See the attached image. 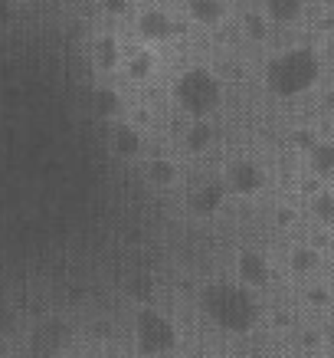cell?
Listing matches in <instances>:
<instances>
[{"instance_id": "obj_5", "label": "cell", "mask_w": 334, "mask_h": 358, "mask_svg": "<svg viewBox=\"0 0 334 358\" xmlns=\"http://www.w3.org/2000/svg\"><path fill=\"white\" fill-rule=\"evenodd\" d=\"M69 345H73V329L63 319H46L30 332L33 355H63Z\"/></svg>"}, {"instance_id": "obj_19", "label": "cell", "mask_w": 334, "mask_h": 358, "mask_svg": "<svg viewBox=\"0 0 334 358\" xmlns=\"http://www.w3.org/2000/svg\"><path fill=\"white\" fill-rule=\"evenodd\" d=\"M119 109H121V96L115 92V89H108V86L96 89V112L102 115V119H112Z\"/></svg>"}, {"instance_id": "obj_2", "label": "cell", "mask_w": 334, "mask_h": 358, "mask_svg": "<svg viewBox=\"0 0 334 358\" xmlns=\"http://www.w3.org/2000/svg\"><path fill=\"white\" fill-rule=\"evenodd\" d=\"M321 76V59L312 50H285V53L272 56L266 66V86L272 96L291 99L302 96L318 83Z\"/></svg>"}, {"instance_id": "obj_25", "label": "cell", "mask_w": 334, "mask_h": 358, "mask_svg": "<svg viewBox=\"0 0 334 358\" xmlns=\"http://www.w3.org/2000/svg\"><path fill=\"white\" fill-rule=\"evenodd\" d=\"M10 17H13L10 0H0V27H3V23H10Z\"/></svg>"}, {"instance_id": "obj_20", "label": "cell", "mask_w": 334, "mask_h": 358, "mask_svg": "<svg viewBox=\"0 0 334 358\" xmlns=\"http://www.w3.org/2000/svg\"><path fill=\"white\" fill-rule=\"evenodd\" d=\"M312 210H314V217L328 227V224L334 220V197H331V191H318L314 201H312Z\"/></svg>"}, {"instance_id": "obj_11", "label": "cell", "mask_w": 334, "mask_h": 358, "mask_svg": "<svg viewBox=\"0 0 334 358\" xmlns=\"http://www.w3.org/2000/svg\"><path fill=\"white\" fill-rule=\"evenodd\" d=\"M305 3L302 0H266V17L272 23H295L302 17Z\"/></svg>"}, {"instance_id": "obj_13", "label": "cell", "mask_w": 334, "mask_h": 358, "mask_svg": "<svg viewBox=\"0 0 334 358\" xmlns=\"http://www.w3.org/2000/svg\"><path fill=\"white\" fill-rule=\"evenodd\" d=\"M308 164L314 168L318 178H331L334 174V145H328V141H314L312 148H308Z\"/></svg>"}, {"instance_id": "obj_16", "label": "cell", "mask_w": 334, "mask_h": 358, "mask_svg": "<svg viewBox=\"0 0 334 358\" xmlns=\"http://www.w3.org/2000/svg\"><path fill=\"white\" fill-rule=\"evenodd\" d=\"M148 178H151V185L158 187H167L177 181V164L171 158H151L148 162Z\"/></svg>"}, {"instance_id": "obj_17", "label": "cell", "mask_w": 334, "mask_h": 358, "mask_svg": "<svg viewBox=\"0 0 334 358\" xmlns=\"http://www.w3.org/2000/svg\"><path fill=\"white\" fill-rule=\"evenodd\" d=\"M210 141H213V129H210L204 119H197L194 125L187 129V148H190V152H206Z\"/></svg>"}, {"instance_id": "obj_15", "label": "cell", "mask_w": 334, "mask_h": 358, "mask_svg": "<svg viewBox=\"0 0 334 358\" xmlns=\"http://www.w3.org/2000/svg\"><path fill=\"white\" fill-rule=\"evenodd\" d=\"M318 260H321V253H318V247H295L291 250V270L298 273V276H308V273L318 270Z\"/></svg>"}, {"instance_id": "obj_1", "label": "cell", "mask_w": 334, "mask_h": 358, "mask_svg": "<svg viewBox=\"0 0 334 358\" xmlns=\"http://www.w3.org/2000/svg\"><path fill=\"white\" fill-rule=\"evenodd\" d=\"M204 313L213 319L223 332H249L259 322V303L246 286H233V282H210L200 296Z\"/></svg>"}, {"instance_id": "obj_26", "label": "cell", "mask_w": 334, "mask_h": 358, "mask_svg": "<svg viewBox=\"0 0 334 358\" xmlns=\"http://www.w3.org/2000/svg\"><path fill=\"white\" fill-rule=\"evenodd\" d=\"M295 141H298L302 148H312V145H314V135H312V131H298V135H295Z\"/></svg>"}, {"instance_id": "obj_10", "label": "cell", "mask_w": 334, "mask_h": 358, "mask_svg": "<svg viewBox=\"0 0 334 358\" xmlns=\"http://www.w3.org/2000/svg\"><path fill=\"white\" fill-rule=\"evenodd\" d=\"M187 10H190V17H194L197 23L213 27V23L223 20L227 7H223V0H187Z\"/></svg>"}, {"instance_id": "obj_27", "label": "cell", "mask_w": 334, "mask_h": 358, "mask_svg": "<svg viewBox=\"0 0 334 358\" xmlns=\"http://www.w3.org/2000/svg\"><path fill=\"white\" fill-rule=\"evenodd\" d=\"M279 224H291V210H279Z\"/></svg>"}, {"instance_id": "obj_9", "label": "cell", "mask_w": 334, "mask_h": 358, "mask_svg": "<svg viewBox=\"0 0 334 358\" xmlns=\"http://www.w3.org/2000/svg\"><path fill=\"white\" fill-rule=\"evenodd\" d=\"M236 273H239V280L246 282V286H252V289H262L272 276L269 260H266L262 253H256V250H243V253H239L236 257Z\"/></svg>"}, {"instance_id": "obj_4", "label": "cell", "mask_w": 334, "mask_h": 358, "mask_svg": "<svg viewBox=\"0 0 334 358\" xmlns=\"http://www.w3.org/2000/svg\"><path fill=\"white\" fill-rule=\"evenodd\" d=\"M135 338H138V348L144 355H167L177 348V329L171 326V319L148 309V306L135 319Z\"/></svg>"}, {"instance_id": "obj_24", "label": "cell", "mask_w": 334, "mask_h": 358, "mask_svg": "<svg viewBox=\"0 0 334 358\" xmlns=\"http://www.w3.org/2000/svg\"><path fill=\"white\" fill-rule=\"evenodd\" d=\"M102 7H105L108 13H115V17H119V13L128 10V0H102Z\"/></svg>"}, {"instance_id": "obj_3", "label": "cell", "mask_w": 334, "mask_h": 358, "mask_svg": "<svg viewBox=\"0 0 334 358\" xmlns=\"http://www.w3.org/2000/svg\"><path fill=\"white\" fill-rule=\"evenodd\" d=\"M174 99L187 115L206 119L210 112H216L220 99H223V89H220V83H216L210 69H187L174 86Z\"/></svg>"}, {"instance_id": "obj_12", "label": "cell", "mask_w": 334, "mask_h": 358, "mask_svg": "<svg viewBox=\"0 0 334 358\" xmlns=\"http://www.w3.org/2000/svg\"><path fill=\"white\" fill-rule=\"evenodd\" d=\"M92 59H96V69H102V73L115 69V66L121 63L119 40H115V36H98V43H96V53H92Z\"/></svg>"}, {"instance_id": "obj_7", "label": "cell", "mask_w": 334, "mask_h": 358, "mask_svg": "<svg viewBox=\"0 0 334 358\" xmlns=\"http://www.w3.org/2000/svg\"><path fill=\"white\" fill-rule=\"evenodd\" d=\"M227 201V185L223 181H204L200 187H194L190 194H187V207L194 210L197 217H210L216 214L220 207Z\"/></svg>"}, {"instance_id": "obj_14", "label": "cell", "mask_w": 334, "mask_h": 358, "mask_svg": "<svg viewBox=\"0 0 334 358\" xmlns=\"http://www.w3.org/2000/svg\"><path fill=\"white\" fill-rule=\"evenodd\" d=\"M141 135L138 129H131V125H119L115 129V135H112V148H115V155H125V158H135V155L141 152Z\"/></svg>"}, {"instance_id": "obj_6", "label": "cell", "mask_w": 334, "mask_h": 358, "mask_svg": "<svg viewBox=\"0 0 334 358\" xmlns=\"http://www.w3.org/2000/svg\"><path fill=\"white\" fill-rule=\"evenodd\" d=\"M223 185H227V191L243 194V197L259 194V191H262V185H266V171H262V164L249 162V158H236V162H229Z\"/></svg>"}, {"instance_id": "obj_18", "label": "cell", "mask_w": 334, "mask_h": 358, "mask_svg": "<svg viewBox=\"0 0 334 358\" xmlns=\"http://www.w3.org/2000/svg\"><path fill=\"white\" fill-rule=\"evenodd\" d=\"M125 69H128L131 79H148L154 73V56L148 50H141V53H131L125 59Z\"/></svg>"}, {"instance_id": "obj_22", "label": "cell", "mask_w": 334, "mask_h": 358, "mask_svg": "<svg viewBox=\"0 0 334 358\" xmlns=\"http://www.w3.org/2000/svg\"><path fill=\"white\" fill-rule=\"evenodd\" d=\"M128 296H135V299H141V303H148V299H151L154 296V282L151 280H144V276H141V280H135L128 286Z\"/></svg>"}, {"instance_id": "obj_8", "label": "cell", "mask_w": 334, "mask_h": 358, "mask_svg": "<svg viewBox=\"0 0 334 358\" xmlns=\"http://www.w3.org/2000/svg\"><path fill=\"white\" fill-rule=\"evenodd\" d=\"M181 30L177 23H174V17L167 10H158V7H151V10H144L138 17V33L144 36V40H151V43H161V40H171L174 33Z\"/></svg>"}, {"instance_id": "obj_21", "label": "cell", "mask_w": 334, "mask_h": 358, "mask_svg": "<svg viewBox=\"0 0 334 358\" xmlns=\"http://www.w3.org/2000/svg\"><path fill=\"white\" fill-rule=\"evenodd\" d=\"M243 27H246L249 40H266V33H269V23H266L262 13H246V17H243Z\"/></svg>"}, {"instance_id": "obj_23", "label": "cell", "mask_w": 334, "mask_h": 358, "mask_svg": "<svg viewBox=\"0 0 334 358\" xmlns=\"http://www.w3.org/2000/svg\"><path fill=\"white\" fill-rule=\"evenodd\" d=\"M308 303H312V306H328V303H331L328 286H314V289H308Z\"/></svg>"}]
</instances>
